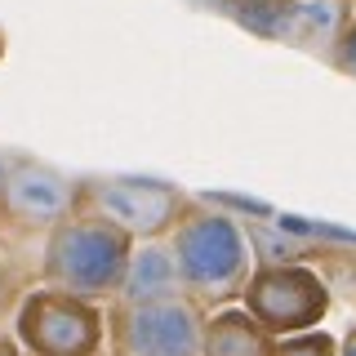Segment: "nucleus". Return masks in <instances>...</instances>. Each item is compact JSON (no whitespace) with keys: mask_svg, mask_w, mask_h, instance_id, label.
<instances>
[{"mask_svg":"<svg viewBox=\"0 0 356 356\" xmlns=\"http://www.w3.org/2000/svg\"><path fill=\"white\" fill-rule=\"evenodd\" d=\"M120 343L129 356H200L205 334H200V316L187 298L165 294L147 298V303H129Z\"/></svg>","mask_w":356,"mask_h":356,"instance_id":"nucleus-5","label":"nucleus"},{"mask_svg":"<svg viewBox=\"0 0 356 356\" xmlns=\"http://www.w3.org/2000/svg\"><path fill=\"white\" fill-rule=\"evenodd\" d=\"M5 174H9V170H5V165H0V187H5Z\"/></svg>","mask_w":356,"mask_h":356,"instance_id":"nucleus-15","label":"nucleus"},{"mask_svg":"<svg viewBox=\"0 0 356 356\" xmlns=\"http://www.w3.org/2000/svg\"><path fill=\"white\" fill-rule=\"evenodd\" d=\"M232 5H245V14H254V9H263V5H276V0H232Z\"/></svg>","mask_w":356,"mask_h":356,"instance_id":"nucleus-13","label":"nucleus"},{"mask_svg":"<svg viewBox=\"0 0 356 356\" xmlns=\"http://www.w3.org/2000/svg\"><path fill=\"white\" fill-rule=\"evenodd\" d=\"M170 250L178 263V281L196 294L222 298L250 276V241L218 209H196L170 227Z\"/></svg>","mask_w":356,"mask_h":356,"instance_id":"nucleus-2","label":"nucleus"},{"mask_svg":"<svg viewBox=\"0 0 356 356\" xmlns=\"http://www.w3.org/2000/svg\"><path fill=\"white\" fill-rule=\"evenodd\" d=\"M348 356H356V339H352V343H348Z\"/></svg>","mask_w":356,"mask_h":356,"instance_id":"nucleus-14","label":"nucleus"},{"mask_svg":"<svg viewBox=\"0 0 356 356\" xmlns=\"http://www.w3.org/2000/svg\"><path fill=\"white\" fill-rule=\"evenodd\" d=\"M276 356H334V339H325V334H298Z\"/></svg>","mask_w":356,"mask_h":356,"instance_id":"nucleus-11","label":"nucleus"},{"mask_svg":"<svg viewBox=\"0 0 356 356\" xmlns=\"http://www.w3.org/2000/svg\"><path fill=\"white\" fill-rule=\"evenodd\" d=\"M330 294L316 272L298 263H272L245 289V312L263 330H307L325 316Z\"/></svg>","mask_w":356,"mask_h":356,"instance_id":"nucleus-3","label":"nucleus"},{"mask_svg":"<svg viewBox=\"0 0 356 356\" xmlns=\"http://www.w3.org/2000/svg\"><path fill=\"white\" fill-rule=\"evenodd\" d=\"M205 356H272L267 330L250 312H222L205 334Z\"/></svg>","mask_w":356,"mask_h":356,"instance_id":"nucleus-9","label":"nucleus"},{"mask_svg":"<svg viewBox=\"0 0 356 356\" xmlns=\"http://www.w3.org/2000/svg\"><path fill=\"white\" fill-rule=\"evenodd\" d=\"M89 200L98 214H107L116 227L129 236H161L170 232L183 214V196L165 183H143V178H107V183H89Z\"/></svg>","mask_w":356,"mask_h":356,"instance_id":"nucleus-6","label":"nucleus"},{"mask_svg":"<svg viewBox=\"0 0 356 356\" xmlns=\"http://www.w3.org/2000/svg\"><path fill=\"white\" fill-rule=\"evenodd\" d=\"M5 209L27 227H58L76 205V183H67L63 174L44 170V165H18L5 174Z\"/></svg>","mask_w":356,"mask_h":356,"instance_id":"nucleus-7","label":"nucleus"},{"mask_svg":"<svg viewBox=\"0 0 356 356\" xmlns=\"http://www.w3.org/2000/svg\"><path fill=\"white\" fill-rule=\"evenodd\" d=\"M134 254V236L107 214H67L44 245V281L67 294H107L120 289Z\"/></svg>","mask_w":356,"mask_h":356,"instance_id":"nucleus-1","label":"nucleus"},{"mask_svg":"<svg viewBox=\"0 0 356 356\" xmlns=\"http://www.w3.org/2000/svg\"><path fill=\"white\" fill-rule=\"evenodd\" d=\"M9 303H14V276H9V267L0 263V316H5Z\"/></svg>","mask_w":356,"mask_h":356,"instance_id":"nucleus-12","label":"nucleus"},{"mask_svg":"<svg viewBox=\"0 0 356 356\" xmlns=\"http://www.w3.org/2000/svg\"><path fill=\"white\" fill-rule=\"evenodd\" d=\"M325 58L339 67L343 76H356V18H348L343 22V31L334 36V44H330V54Z\"/></svg>","mask_w":356,"mask_h":356,"instance_id":"nucleus-10","label":"nucleus"},{"mask_svg":"<svg viewBox=\"0 0 356 356\" xmlns=\"http://www.w3.org/2000/svg\"><path fill=\"white\" fill-rule=\"evenodd\" d=\"M178 263H174V250L165 245H147V250L129 254V267H125V281H120V294L129 303H147V298H165V294H178Z\"/></svg>","mask_w":356,"mask_h":356,"instance_id":"nucleus-8","label":"nucleus"},{"mask_svg":"<svg viewBox=\"0 0 356 356\" xmlns=\"http://www.w3.org/2000/svg\"><path fill=\"white\" fill-rule=\"evenodd\" d=\"M18 330L27 348L40 356H89L98 348V312L81 294H67L54 285L27 298Z\"/></svg>","mask_w":356,"mask_h":356,"instance_id":"nucleus-4","label":"nucleus"}]
</instances>
